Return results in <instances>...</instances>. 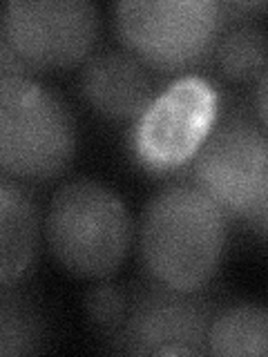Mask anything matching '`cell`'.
Masks as SVG:
<instances>
[{
    "label": "cell",
    "mask_w": 268,
    "mask_h": 357,
    "mask_svg": "<svg viewBox=\"0 0 268 357\" xmlns=\"http://www.w3.org/2000/svg\"><path fill=\"white\" fill-rule=\"evenodd\" d=\"M137 241L141 266L156 286L199 293L221 266L228 215L195 181H174L145 204Z\"/></svg>",
    "instance_id": "cell-1"
},
{
    "label": "cell",
    "mask_w": 268,
    "mask_h": 357,
    "mask_svg": "<svg viewBox=\"0 0 268 357\" xmlns=\"http://www.w3.org/2000/svg\"><path fill=\"white\" fill-rule=\"evenodd\" d=\"M43 237L65 271L83 279H105L126 261L134 221L114 190L81 176L56 188L43 219Z\"/></svg>",
    "instance_id": "cell-2"
},
{
    "label": "cell",
    "mask_w": 268,
    "mask_h": 357,
    "mask_svg": "<svg viewBox=\"0 0 268 357\" xmlns=\"http://www.w3.org/2000/svg\"><path fill=\"white\" fill-rule=\"evenodd\" d=\"M74 152V116L54 89L34 76L0 78V170L47 181L70 165Z\"/></svg>",
    "instance_id": "cell-3"
},
{
    "label": "cell",
    "mask_w": 268,
    "mask_h": 357,
    "mask_svg": "<svg viewBox=\"0 0 268 357\" xmlns=\"http://www.w3.org/2000/svg\"><path fill=\"white\" fill-rule=\"evenodd\" d=\"M226 20V3L217 0H121L114 7L121 43L159 72L199 63L215 47Z\"/></svg>",
    "instance_id": "cell-4"
},
{
    "label": "cell",
    "mask_w": 268,
    "mask_h": 357,
    "mask_svg": "<svg viewBox=\"0 0 268 357\" xmlns=\"http://www.w3.org/2000/svg\"><path fill=\"white\" fill-rule=\"evenodd\" d=\"M195 183L264 237L268 212V141L262 126L232 119L208 134L195 154Z\"/></svg>",
    "instance_id": "cell-5"
},
{
    "label": "cell",
    "mask_w": 268,
    "mask_h": 357,
    "mask_svg": "<svg viewBox=\"0 0 268 357\" xmlns=\"http://www.w3.org/2000/svg\"><path fill=\"white\" fill-rule=\"evenodd\" d=\"M219 92L208 78L188 74L177 78L137 116L132 150L150 172H172L184 167L215 130Z\"/></svg>",
    "instance_id": "cell-6"
},
{
    "label": "cell",
    "mask_w": 268,
    "mask_h": 357,
    "mask_svg": "<svg viewBox=\"0 0 268 357\" xmlns=\"http://www.w3.org/2000/svg\"><path fill=\"white\" fill-rule=\"evenodd\" d=\"M0 27L31 72L65 70L92 52L100 14L92 0H9Z\"/></svg>",
    "instance_id": "cell-7"
},
{
    "label": "cell",
    "mask_w": 268,
    "mask_h": 357,
    "mask_svg": "<svg viewBox=\"0 0 268 357\" xmlns=\"http://www.w3.org/2000/svg\"><path fill=\"white\" fill-rule=\"evenodd\" d=\"M210 319L212 310L197 293L154 284L128 304L117 340L137 355H204Z\"/></svg>",
    "instance_id": "cell-8"
},
{
    "label": "cell",
    "mask_w": 268,
    "mask_h": 357,
    "mask_svg": "<svg viewBox=\"0 0 268 357\" xmlns=\"http://www.w3.org/2000/svg\"><path fill=\"white\" fill-rule=\"evenodd\" d=\"M81 94L105 119L128 121L148 107L154 85L145 65L128 50H100L83 61Z\"/></svg>",
    "instance_id": "cell-9"
},
{
    "label": "cell",
    "mask_w": 268,
    "mask_h": 357,
    "mask_svg": "<svg viewBox=\"0 0 268 357\" xmlns=\"http://www.w3.org/2000/svg\"><path fill=\"white\" fill-rule=\"evenodd\" d=\"M43 217L25 188L0 178V290L16 286L34 266Z\"/></svg>",
    "instance_id": "cell-10"
},
{
    "label": "cell",
    "mask_w": 268,
    "mask_h": 357,
    "mask_svg": "<svg viewBox=\"0 0 268 357\" xmlns=\"http://www.w3.org/2000/svg\"><path fill=\"white\" fill-rule=\"evenodd\" d=\"M268 351V315L262 306L239 304L217 312L206 331V353L264 357Z\"/></svg>",
    "instance_id": "cell-11"
},
{
    "label": "cell",
    "mask_w": 268,
    "mask_h": 357,
    "mask_svg": "<svg viewBox=\"0 0 268 357\" xmlns=\"http://www.w3.org/2000/svg\"><path fill=\"white\" fill-rule=\"evenodd\" d=\"M266 52L264 25L244 16L223 29L215 43L219 70L232 81H246L266 72Z\"/></svg>",
    "instance_id": "cell-12"
},
{
    "label": "cell",
    "mask_w": 268,
    "mask_h": 357,
    "mask_svg": "<svg viewBox=\"0 0 268 357\" xmlns=\"http://www.w3.org/2000/svg\"><path fill=\"white\" fill-rule=\"evenodd\" d=\"M45 328L38 310L20 295L0 290V355H29L40 351Z\"/></svg>",
    "instance_id": "cell-13"
},
{
    "label": "cell",
    "mask_w": 268,
    "mask_h": 357,
    "mask_svg": "<svg viewBox=\"0 0 268 357\" xmlns=\"http://www.w3.org/2000/svg\"><path fill=\"white\" fill-rule=\"evenodd\" d=\"M128 297L112 284H98L87 293V315L107 335H119L126 319Z\"/></svg>",
    "instance_id": "cell-14"
},
{
    "label": "cell",
    "mask_w": 268,
    "mask_h": 357,
    "mask_svg": "<svg viewBox=\"0 0 268 357\" xmlns=\"http://www.w3.org/2000/svg\"><path fill=\"white\" fill-rule=\"evenodd\" d=\"M3 76H31V70L18 59V54L11 50V45L0 27V78Z\"/></svg>",
    "instance_id": "cell-15"
},
{
    "label": "cell",
    "mask_w": 268,
    "mask_h": 357,
    "mask_svg": "<svg viewBox=\"0 0 268 357\" xmlns=\"http://www.w3.org/2000/svg\"><path fill=\"white\" fill-rule=\"evenodd\" d=\"M257 112H260L262 128L266 126V72L260 74V85H257Z\"/></svg>",
    "instance_id": "cell-16"
}]
</instances>
